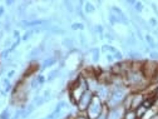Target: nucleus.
<instances>
[{
    "instance_id": "f257e3e1",
    "label": "nucleus",
    "mask_w": 158,
    "mask_h": 119,
    "mask_svg": "<svg viewBox=\"0 0 158 119\" xmlns=\"http://www.w3.org/2000/svg\"><path fill=\"white\" fill-rule=\"evenodd\" d=\"M104 108L105 107L102 104L100 99L94 97L92 99V102H90L89 107H88V117H89V119H96L102 112H103Z\"/></svg>"
},
{
    "instance_id": "f03ea898",
    "label": "nucleus",
    "mask_w": 158,
    "mask_h": 119,
    "mask_svg": "<svg viewBox=\"0 0 158 119\" xmlns=\"http://www.w3.org/2000/svg\"><path fill=\"white\" fill-rule=\"evenodd\" d=\"M127 92L124 88H116L109 94V102L112 105H118L119 103H123L124 98L127 97Z\"/></svg>"
},
{
    "instance_id": "7ed1b4c3",
    "label": "nucleus",
    "mask_w": 158,
    "mask_h": 119,
    "mask_svg": "<svg viewBox=\"0 0 158 119\" xmlns=\"http://www.w3.org/2000/svg\"><path fill=\"white\" fill-rule=\"evenodd\" d=\"M93 98H94V95H93V93L90 92V90H85V92H83V94L78 99V108H79V110L88 109V107H89V104H90V102H92Z\"/></svg>"
},
{
    "instance_id": "20e7f679",
    "label": "nucleus",
    "mask_w": 158,
    "mask_h": 119,
    "mask_svg": "<svg viewBox=\"0 0 158 119\" xmlns=\"http://www.w3.org/2000/svg\"><path fill=\"white\" fill-rule=\"evenodd\" d=\"M143 100H144V97L141 93H133L131 110H136V109L139 108V107H142V104H143Z\"/></svg>"
},
{
    "instance_id": "39448f33",
    "label": "nucleus",
    "mask_w": 158,
    "mask_h": 119,
    "mask_svg": "<svg viewBox=\"0 0 158 119\" xmlns=\"http://www.w3.org/2000/svg\"><path fill=\"white\" fill-rule=\"evenodd\" d=\"M122 118V110L119 108H110L108 112V119H121Z\"/></svg>"
},
{
    "instance_id": "423d86ee",
    "label": "nucleus",
    "mask_w": 158,
    "mask_h": 119,
    "mask_svg": "<svg viewBox=\"0 0 158 119\" xmlns=\"http://www.w3.org/2000/svg\"><path fill=\"white\" fill-rule=\"evenodd\" d=\"M21 24H23V25H26V26H35V25H42V24H48V21H46V20H39V19H37V20H31V21L23 20Z\"/></svg>"
},
{
    "instance_id": "0eeeda50",
    "label": "nucleus",
    "mask_w": 158,
    "mask_h": 119,
    "mask_svg": "<svg viewBox=\"0 0 158 119\" xmlns=\"http://www.w3.org/2000/svg\"><path fill=\"white\" fill-rule=\"evenodd\" d=\"M144 40L147 43V46H149V49H156V43H155V39H153L152 35L149 34H146L144 35Z\"/></svg>"
},
{
    "instance_id": "6e6552de",
    "label": "nucleus",
    "mask_w": 158,
    "mask_h": 119,
    "mask_svg": "<svg viewBox=\"0 0 158 119\" xmlns=\"http://www.w3.org/2000/svg\"><path fill=\"white\" fill-rule=\"evenodd\" d=\"M55 62H57V59H55V58L45 59L44 63H43V65H42V70H44L45 68H48V66H52L53 64H55Z\"/></svg>"
},
{
    "instance_id": "1a4fd4ad",
    "label": "nucleus",
    "mask_w": 158,
    "mask_h": 119,
    "mask_svg": "<svg viewBox=\"0 0 158 119\" xmlns=\"http://www.w3.org/2000/svg\"><path fill=\"white\" fill-rule=\"evenodd\" d=\"M128 57L131 58V59H133V60H141V59H142V54L139 53V51L132 50V51H128Z\"/></svg>"
},
{
    "instance_id": "9d476101",
    "label": "nucleus",
    "mask_w": 158,
    "mask_h": 119,
    "mask_svg": "<svg viewBox=\"0 0 158 119\" xmlns=\"http://www.w3.org/2000/svg\"><path fill=\"white\" fill-rule=\"evenodd\" d=\"M148 112V109L147 108H144V107H139L138 109H136V114H137V117H138V119H142L143 118V116L146 113Z\"/></svg>"
},
{
    "instance_id": "9b49d317",
    "label": "nucleus",
    "mask_w": 158,
    "mask_h": 119,
    "mask_svg": "<svg viewBox=\"0 0 158 119\" xmlns=\"http://www.w3.org/2000/svg\"><path fill=\"white\" fill-rule=\"evenodd\" d=\"M124 119H138L136 110H127L124 114Z\"/></svg>"
},
{
    "instance_id": "f8f14e48",
    "label": "nucleus",
    "mask_w": 158,
    "mask_h": 119,
    "mask_svg": "<svg viewBox=\"0 0 158 119\" xmlns=\"http://www.w3.org/2000/svg\"><path fill=\"white\" fill-rule=\"evenodd\" d=\"M143 11V3L142 1H136L134 4V13H142Z\"/></svg>"
},
{
    "instance_id": "ddd939ff",
    "label": "nucleus",
    "mask_w": 158,
    "mask_h": 119,
    "mask_svg": "<svg viewBox=\"0 0 158 119\" xmlns=\"http://www.w3.org/2000/svg\"><path fill=\"white\" fill-rule=\"evenodd\" d=\"M63 44H64L68 49H72L73 48V44H74V39H72V38H67V39H64L63 40Z\"/></svg>"
},
{
    "instance_id": "4468645a",
    "label": "nucleus",
    "mask_w": 158,
    "mask_h": 119,
    "mask_svg": "<svg viewBox=\"0 0 158 119\" xmlns=\"http://www.w3.org/2000/svg\"><path fill=\"white\" fill-rule=\"evenodd\" d=\"M102 49H103L104 51H110V53H112V55H113V54L117 51L116 48L112 46V45H109V44H104L103 46H102Z\"/></svg>"
},
{
    "instance_id": "2eb2a0df",
    "label": "nucleus",
    "mask_w": 158,
    "mask_h": 119,
    "mask_svg": "<svg viewBox=\"0 0 158 119\" xmlns=\"http://www.w3.org/2000/svg\"><path fill=\"white\" fill-rule=\"evenodd\" d=\"M58 75H59V69H55V70L50 71V73L48 74V79H46V80H54Z\"/></svg>"
},
{
    "instance_id": "dca6fc26",
    "label": "nucleus",
    "mask_w": 158,
    "mask_h": 119,
    "mask_svg": "<svg viewBox=\"0 0 158 119\" xmlns=\"http://www.w3.org/2000/svg\"><path fill=\"white\" fill-rule=\"evenodd\" d=\"M92 53H93V60H94V62H98V60H99V49H98V48H93V49H92Z\"/></svg>"
},
{
    "instance_id": "f3484780",
    "label": "nucleus",
    "mask_w": 158,
    "mask_h": 119,
    "mask_svg": "<svg viewBox=\"0 0 158 119\" xmlns=\"http://www.w3.org/2000/svg\"><path fill=\"white\" fill-rule=\"evenodd\" d=\"M85 13H93L94 10H96V8L93 6V4H90V3H85Z\"/></svg>"
},
{
    "instance_id": "a211bd4d",
    "label": "nucleus",
    "mask_w": 158,
    "mask_h": 119,
    "mask_svg": "<svg viewBox=\"0 0 158 119\" xmlns=\"http://www.w3.org/2000/svg\"><path fill=\"white\" fill-rule=\"evenodd\" d=\"M127 44L128 45H136L137 44V39H136V37H134V34H132L131 37L127 39Z\"/></svg>"
},
{
    "instance_id": "6ab92c4d",
    "label": "nucleus",
    "mask_w": 158,
    "mask_h": 119,
    "mask_svg": "<svg viewBox=\"0 0 158 119\" xmlns=\"http://www.w3.org/2000/svg\"><path fill=\"white\" fill-rule=\"evenodd\" d=\"M72 29L73 30H83L84 29V25L80 23H74V24H72Z\"/></svg>"
},
{
    "instance_id": "aec40b11",
    "label": "nucleus",
    "mask_w": 158,
    "mask_h": 119,
    "mask_svg": "<svg viewBox=\"0 0 158 119\" xmlns=\"http://www.w3.org/2000/svg\"><path fill=\"white\" fill-rule=\"evenodd\" d=\"M108 112H109V109L107 110V108H105V110H103L96 119H108Z\"/></svg>"
},
{
    "instance_id": "412c9836",
    "label": "nucleus",
    "mask_w": 158,
    "mask_h": 119,
    "mask_svg": "<svg viewBox=\"0 0 158 119\" xmlns=\"http://www.w3.org/2000/svg\"><path fill=\"white\" fill-rule=\"evenodd\" d=\"M109 21H110V24H113V25H114V24L119 23V19H118V18H117L114 14L110 13V15H109Z\"/></svg>"
},
{
    "instance_id": "4be33fe9",
    "label": "nucleus",
    "mask_w": 158,
    "mask_h": 119,
    "mask_svg": "<svg viewBox=\"0 0 158 119\" xmlns=\"http://www.w3.org/2000/svg\"><path fill=\"white\" fill-rule=\"evenodd\" d=\"M149 58H151L152 60H158V51H156V50L149 51Z\"/></svg>"
},
{
    "instance_id": "5701e85b",
    "label": "nucleus",
    "mask_w": 158,
    "mask_h": 119,
    "mask_svg": "<svg viewBox=\"0 0 158 119\" xmlns=\"http://www.w3.org/2000/svg\"><path fill=\"white\" fill-rule=\"evenodd\" d=\"M42 51L40 48H35L34 50H31V53H30V58H34V57H37V55L39 54Z\"/></svg>"
},
{
    "instance_id": "b1692460",
    "label": "nucleus",
    "mask_w": 158,
    "mask_h": 119,
    "mask_svg": "<svg viewBox=\"0 0 158 119\" xmlns=\"http://www.w3.org/2000/svg\"><path fill=\"white\" fill-rule=\"evenodd\" d=\"M113 57H114V59H117V60H119V62H122V59H123V55H122L119 51H116V53L113 54Z\"/></svg>"
},
{
    "instance_id": "393cba45",
    "label": "nucleus",
    "mask_w": 158,
    "mask_h": 119,
    "mask_svg": "<svg viewBox=\"0 0 158 119\" xmlns=\"http://www.w3.org/2000/svg\"><path fill=\"white\" fill-rule=\"evenodd\" d=\"M31 34H33V31H26V33L24 34V37H23V40L26 42L28 39H29V38L31 37Z\"/></svg>"
},
{
    "instance_id": "a878e982",
    "label": "nucleus",
    "mask_w": 158,
    "mask_h": 119,
    "mask_svg": "<svg viewBox=\"0 0 158 119\" xmlns=\"http://www.w3.org/2000/svg\"><path fill=\"white\" fill-rule=\"evenodd\" d=\"M94 28H96V31H97V33H99L100 35H103V26H102V25H96Z\"/></svg>"
},
{
    "instance_id": "bb28decb",
    "label": "nucleus",
    "mask_w": 158,
    "mask_h": 119,
    "mask_svg": "<svg viewBox=\"0 0 158 119\" xmlns=\"http://www.w3.org/2000/svg\"><path fill=\"white\" fill-rule=\"evenodd\" d=\"M52 31L54 34H65V30H62V29H57V28H54L52 29Z\"/></svg>"
},
{
    "instance_id": "cd10ccee",
    "label": "nucleus",
    "mask_w": 158,
    "mask_h": 119,
    "mask_svg": "<svg viewBox=\"0 0 158 119\" xmlns=\"http://www.w3.org/2000/svg\"><path fill=\"white\" fill-rule=\"evenodd\" d=\"M37 80H38V83H39V85H42L43 83L45 82V79H44V77H43V75H39V77L37 78Z\"/></svg>"
},
{
    "instance_id": "c85d7f7f",
    "label": "nucleus",
    "mask_w": 158,
    "mask_h": 119,
    "mask_svg": "<svg viewBox=\"0 0 158 119\" xmlns=\"http://www.w3.org/2000/svg\"><path fill=\"white\" fill-rule=\"evenodd\" d=\"M64 4H65V5H67V8H68V9H67V10H68V11H70V13H73V8H72V3H69V1H65Z\"/></svg>"
},
{
    "instance_id": "c756f323",
    "label": "nucleus",
    "mask_w": 158,
    "mask_h": 119,
    "mask_svg": "<svg viewBox=\"0 0 158 119\" xmlns=\"http://www.w3.org/2000/svg\"><path fill=\"white\" fill-rule=\"evenodd\" d=\"M149 24H151L153 28H156L157 26V20H156L155 18H151V19H149Z\"/></svg>"
},
{
    "instance_id": "7c9ffc66",
    "label": "nucleus",
    "mask_w": 158,
    "mask_h": 119,
    "mask_svg": "<svg viewBox=\"0 0 158 119\" xmlns=\"http://www.w3.org/2000/svg\"><path fill=\"white\" fill-rule=\"evenodd\" d=\"M38 86H39V83H38L37 79H34V80L31 82V88L35 89V88H38Z\"/></svg>"
},
{
    "instance_id": "2f4dec72",
    "label": "nucleus",
    "mask_w": 158,
    "mask_h": 119,
    "mask_svg": "<svg viewBox=\"0 0 158 119\" xmlns=\"http://www.w3.org/2000/svg\"><path fill=\"white\" fill-rule=\"evenodd\" d=\"M8 118V109L4 110V112L1 113V116H0V119H6Z\"/></svg>"
},
{
    "instance_id": "473e14b6",
    "label": "nucleus",
    "mask_w": 158,
    "mask_h": 119,
    "mask_svg": "<svg viewBox=\"0 0 158 119\" xmlns=\"http://www.w3.org/2000/svg\"><path fill=\"white\" fill-rule=\"evenodd\" d=\"M107 60L112 63V62L114 60V57H113V55H110V54H108V55H107Z\"/></svg>"
},
{
    "instance_id": "72a5a7b5",
    "label": "nucleus",
    "mask_w": 158,
    "mask_h": 119,
    "mask_svg": "<svg viewBox=\"0 0 158 119\" xmlns=\"http://www.w3.org/2000/svg\"><path fill=\"white\" fill-rule=\"evenodd\" d=\"M153 95H155L156 99H158V86H157L156 89H153Z\"/></svg>"
},
{
    "instance_id": "f704fd0d",
    "label": "nucleus",
    "mask_w": 158,
    "mask_h": 119,
    "mask_svg": "<svg viewBox=\"0 0 158 119\" xmlns=\"http://www.w3.org/2000/svg\"><path fill=\"white\" fill-rule=\"evenodd\" d=\"M14 74H15V71H14V70H11L10 73H8V78H11V77H13Z\"/></svg>"
},
{
    "instance_id": "c9c22d12",
    "label": "nucleus",
    "mask_w": 158,
    "mask_h": 119,
    "mask_svg": "<svg viewBox=\"0 0 158 119\" xmlns=\"http://www.w3.org/2000/svg\"><path fill=\"white\" fill-rule=\"evenodd\" d=\"M3 14H4V9H3V8H0V17H1Z\"/></svg>"
},
{
    "instance_id": "e433bc0d",
    "label": "nucleus",
    "mask_w": 158,
    "mask_h": 119,
    "mask_svg": "<svg viewBox=\"0 0 158 119\" xmlns=\"http://www.w3.org/2000/svg\"><path fill=\"white\" fill-rule=\"evenodd\" d=\"M155 107H157V108H158V99H156V102H155Z\"/></svg>"
},
{
    "instance_id": "4c0bfd02",
    "label": "nucleus",
    "mask_w": 158,
    "mask_h": 119,
    "mask_svg": "<svg viewBox=\"0 0 158 119\" xmlns=\"http://www.w3.org/2000/svg\"><path fill=\"white\" fill-rule=\"evenodd\" d=\"M44 119H46V118H44Z\"/></svg>"
}]
</instances>
